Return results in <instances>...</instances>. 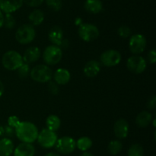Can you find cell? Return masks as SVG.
I'll list each match as a JSON object with an SVG mask.
<instances>
[{"label":"cell","instance_id":"cell-15","mask_svg":"<svg viewBox=\"0 0 156 156\" xmlns=\"http://www.w3.org/2000/svg\"><path fill=\"white\" fill-rule=\"evenodd\" d=\"M13 153L14 156H34L35 149L31 143L22 142L14 149Z\"/></svg>","mask_w":156,"mask_h":156},{"label":"cell","instance_id":"cell-38","mask_svg":"<svg viewBox=\"0 0 156 156\" xmlns=\"http://www.w3.org/2000/svg\"><path fill=\"white\" fill-rule=\"evenodd\" d=\"M4 85H3L2 82L1 80H0V97H1L2 96L3 93H4Z\"/></svg>","mask_w":156,"mask_h":156},{"label":"cell","instance_id":"cell-26","mask_svg":"<svg viewBox=\"0 0 156 156\" xmlns=\"http://www.w3.org/2000/svg\"><path fill=\"white\" fill-rule=\"evenodd\" d=\"M127 154L128 156H143L144 150L143 147L139 144H133L129 147Z\"/></svg>","mask_w":156,"mask_h":156},{"label":"cell","instance_id":"cell-39","mask_svg":"<svg viewBox=\"0 0 156 156\" xmlns=\"http://www.w3.org/2000/svg\"><path fill=\"white\" fill-rule=\"evenodd\" d=\"M80 156H94L91 152H88V151H85V152L82 153Z\"/></svg>","mask_w":156,"mask_h":156},{"label":"cell","instance_id":"cell-5","mask_svg":"<svg viewBox=\"0 0 156 156\" xmlns=\"http://www.w3.org/2000/svg\"><path fill=\"white\" fill-rule=\"evenodd\" d=\"M78 33L83 41L89 42L97 39L100 32L98 28L94 24L90 23H82L79 25Z\"/></svg>","mask_w":156,"mask_h":156},{"label":"cell","instance_id":"cell-37","mask_svg":"<svg viewBox=\"0 0 156 156\" xmlns=\"http://www.w3.org/2000/svg\"><path fill=\"white\" fill-rule=\"evenodd\" d=\"M3 20H4V15H3L2 12L0 10V28L3 26Z\"/></svg>","mask_w":156,"mask_h":156},{"label":"cell","instance_id":"cell-42","mask_svg":"<svg viewBox=\"0 0 156 156\" xmlns=\"http://www.w3.org/2000/svg\"><path fill=\"white\" fill-rule=\"evenodd\" d=\"M76 24H79V25H80V24H82V23H83V22H82V19H81V18H78L77 19H76Z\"/></svg>","mask_w":156,"mask_h":156},{"label":"cell","instance_id":"cell-20","mask_svg":"<svg viewBox=\"0 0 156 156\" xmlns=\"http://www.w3.org/2000/svg\"><path fill=\"white\" fill-rule=\"evenodd\" d=\"M85 9L90 14H98L103 10V3L101 0H86Z\"/></svg>","mask_w":156,"mask_h":156},{"label":"cell","instance_id":"cell-13","mask_svg":"<svg viewBox=\"0 0 156 156\" xmlns=\"http://www.w3.org/2000/svg\"><path fill=\"white\" fill-rule=\"evenodd\" d=\"M114 132L116 137L119 139L126 138L129 133V124L125 119H119L116 121L114 126Z\"/></svg>","mask_w":156,"mask_h":156},{"label":"cell","instance_id":"cell-4","mask_svg":"<svg viewBox=\"0 0 156 156\" xmlns=\"http://www.w3.org/2000/svg\"><path fill=\"white\" fill-rule=\"evenodd\" d=\"M36 36V32L31 24L20 26L15 33V39L21 44H27L33 41Z\"/></svg>","mask_w":156,"mask_h":156},{"label":"cell","instance_id":"cell-16","mask_svg":"<svg viewBox=\"0 0 156 156\" xmlns=\"http://www.w3.org/2000/svg\"><path fill=\"white\" fill-rule=\"evenodd\" d=\"M101 70V64L97 61H89L86 63L83 69L84 73L87 77L93 78L97 76Z\"/></svg>","mask_w":156,"mask_h":156},{"label":"cell","instance_id":"cell-22","mask_svg":"<svg viewBox=\"0 0 156 156\" xmlns=\"http://www.w3.org/2000/svg\"><path fill=\"white\" fill-rule=\"evenodd\" d=\"M28 19L31 23L32 26H38L44 20V13L40 9H35L32 11L28 16Z\"/></svg>","mask_w":156,"mask_h":156},{"label":"cell","instance_id":"cell-31","mask_svg":"<svg viewBox=\"0 0 156 156\" xmlns=\"http://www.w3.org/2000/svg\"><path fill=\"white\" fill-rule=\"evenodd\" d=\"M20 122H21L20 119H18V117H17V116H10V117H9V119H8V125L12 126V128H14L15 129V128L19 125Z\"/></svg>","mask_w":156,"mask_h":156},{"label":"cell","instance_id":"cell-34","mask_svg":"<svg viewBox=\"0 0 156 156\" xmlns=\"http://www.w3.org/2000/svg\"><path fill=\"white\" fill-rule=\"evenodd\" d=\"M15 134V129L10 125H7L4 126V135L8 137H13Z\"/></svg>","mask_w":156,"mask_h":156},{"label":"cell","instance_id":"cell-21","mask_svg":"<svg viewBox=\"0 0 156 156\" xmlns=\"http://www.w3.org/2000/svg\"><path fill=\"white\" fill-rule=\"evenodd\" d=\"M152 121V116L149 112L143 111L137 115L136 123L140 128H146L150 125Z\"/></svg>","mask_w":156,"mask_h":156},{"label":"cell","instance_id":"cell-6","mask_svg":"<svg viewBox=\"0 0 156 156\" xmlns=\"http://www.w3.org/2000/svg\"><path fill=\"white\" fill-rule=\"evenodd\" d=\"M62 51L59 47L56 45H50L44 50L43 54L44 61L47 65H55L61 61Z\"/></svg>","mask_w":156,"mask_h":156},{"label":"cell","instance_id":"cell-30","mask_svg":"<svg viewBox=\"0 0 156 156\" xmlns=\"http://www.w3.org/2000/svg\"><path fill=\"white\" fill-rule=\"evenodd\" d=\"M117 33H118L119 36L121 37V38H127L130 36L132 32H131L130 28L126 25H123L119 28L118 30H117Z\"/></svg>","mask_w":156,"mask_h":156},{"label":"cell","instance_id":"cell-3","mask_svg":"<svg viewBox=\"0 0 156 156\" xmlns=\"http://www.w3.org/2000/svg\"><path fill=\"white\" fill-rule=\"evenodd\" d=\"M30 77L34 81L39 83H47L51 80L53 71L48 66L39 64L35 66L30 71Z\"/></svg>","mask_w":156,"mask_h":156},{"label":"cell","instance_id":"cell-8","mask_svg":"<svg viewBox=\"0 0 156 156\" xmlns=\"http://www.w3.org/2000/svg\"><path fill=\"white\" fill-rule=\"evenodd\" d=\"M38 143L45 148H52L55 145L57 141V135L55 132L51 131L48 128H44L38 133Z\"/></svg>","mask_w":156,"mask_h":156},{"label":"cell","instance_id":"cell-24","mask_svg":"<svg viewBox=\"0 0 156 156\" xmlns=\"http://www.w3.org/2000/svg\"><path fill=\"white\" fill-rule=\"evenodd\" d=\"M92 145V141L87 136H83L78 139L76 142V147L82 151H86Z\"/></svg>","mask_w":156,"mask_h":156},{"label":"cell","instance_id":"cell-27","mask_svg":"<svg viewBox=\"0 0 156 156\" xmlns=\"http://www.w3.org/2000/svg\"><path fill=\"white\" fill-rule=\"evenodd\" d=\"M15 18H14L13 15L10 13L5 14V15L4 16V20H3V25L8 29H12L15 28Z\"/></svg>","mask_w":156,"mask_h":156},{"label":"cell","instance_id":"cell-33","mask_svg":"<svg viewBox=\"0 0 156 156\" xmlns=\"http://www.w3.org/2000/svg\"><path fill=\"white\" fill-rule=\"evenodd\" d=\"M44 2V0H23V2L30 7H38L42 5Z\"/></svg>","mask_w":156,"mask_h":156},{"label":"cell","instance_id":"cell-32","mask_svg":"<svg viewBox=\"0 0 156 156\" xmlns=\"http://www.w3.org/2000/svg\"><path fill=\"white\" fill-rule=\"evenodd\" d=\"M48 87L49 91L50 92V93L53 95H56L59 93V87H58V84H56L53 81H49V84L47 85Z\"/></svg>","mask_w":156,"mask_h":156},{"label":"cell","instance_id":"cell-35","mask_svg":"<svg viewBox=\"0 0 156 156\" xmlns=\"http://www.w3.org/2000/svg\"><path fill=\"white\" fill-rule=\"evenodd\" d=\"M148 60L150 64H155L156 62V51L155 49L150 50L148 54Z\"/></svg>","mask_w":156,"mask_h":156},{"label":"cell","instance_id":"cell-11","mask_svg":"<svg viewBox=\"0 0 156 156\" xmlns=\"http://www.w3.org/2000/svg\"><path fill=\"white\" fill-rule=\"evenodd\" d=\"M101 64L108 67L117 66L121 61V54L117 50H108L103 52L100 57Z\"/></svg>","mask_w":156,"mask_h":156},{"label":"cell","instance_id":"cell-19","mask_svg":"<svg viewBox=\"0 0 156 156\" xmlns=\"http://www.w3.org/2000/svg\"><path fill=\"white\" fill-rule=\"evenodd\" d=\"M14 144L9 138L0 139V156H10L13 153Z\"/></svg>","mask_w":156,"mask_h":156},{"label":"cell","instance_id":"cell-12","mask_svg":"<svg viewBox=\"0 0 156 156\" xmlns=\"http://www.w3.org/2000/svg\"><path fill=\"white\" fill-rule=\"evenodd\" d=\"M23 3V0H0V10L5 14H12L18 10Z\"/></svg>","mask_w":156,"mask_h":156},{"label":"cell","instance_id":"cell-28","mask_svg":"<svg viewBox=\"0 0 156 156\" xmlns=\"http://www.w3.org/2000/svg\"><path fill=\"white\" fill-rule=\"evenodd\" d=\"M46 4L49 9L54 12H59L62 6V0H46Z\"/></svg>","mask_w":156,"mask_h":156},{"label":"cell","instance_id":"cell-23","mask_svg":"<svg viewBox=\"0 0 156 156\" xmlns=\"http://www.w3.org/2000/svg\"><path fill=\"white\" fill-rule=\"evenodd\" d=\"M46 125H47V128L51 131H56L59 128L61 125L60 119L56 115H50L47 118L46 120Z\"/></svg>","mask_w":156,"mask_h":156},{"label":"cell","instance_id":"cell-41","mask_svg":"<svg viewBox=\"0 0 156 156\" xmlns=\"http://www.w3.org/2000/svg\"><path fill=\"white\" fill-rule=\"evenodd\" d=\"M45 156H59V154H57V153H56V152H50V153H48V154H46Z\"/></svg>","mask_w":156,"mask_h":156},{"label":"cell","instance_id":"cell-7","mask_svg":"<svg viewBox=\"0 0 156 156\" xmlns=\"http://www.w3.org/2000/svg\"><path fill=\"white\" fill-rule=\"evenodd\" d=\"M55 148L59 153L63 154H68L74 151L76 148V142L73 138L69 136H63L57 139Z\"/></svg>","mask_w":156,"mask_h":156},{"label":"cell","instance_id":"cell-9","mask_svg":"<svg viewBox=\"0 0 156 156\" xmlns=\"http://www.w3.org/2000/svg\"><path fill=\"white\" fill-rule=\"evenodd\" d=\"M126 66L130 72L136 74H140L145 71L147 63L143 57L136 54L128 58Z\"/></svg>","mask_w":156,"mask_h":156},{"label":"cell","instance_id":"cell-40","mask_svg":"<svg viewBox=\"0 0 156 156\" xmlns=\"http://www.w3.org/2000/svg\"><path fill=\"white\" fill-rule=\"evenodd\" d=\"M4 135V126L0 124V136H2Z\"/></svg>","mask_w":156,"mask_h":156},{"label":"cell","instance_id":"cell-25","mask_svg":"<svg viewBox=\"0 0 156 156\" xmlns=\"http://www.w3.org/2000/svg\"><path fill=\"white\" fill-rule=\"evenodd\" d=\"M123 148V144L119 140H113L109 143L108 147V152L112 155H116L121 151Z\"/></svg>","mask_w":156,"mask_h":156},{"label":"cell","instance_id":"cell-17","mask_svg":"<svg viewBox=\"0 0 156 156\" xmlns=\"http://www.w3.org/2000/svg\"><path fill=\"white\" fill-rule=\"evenodd\" d=\"M48 38L54 45L60 47L63 40V31L59 26H53L49 32Z\"/></svg>","mask_w":156,"mask_h":156},{"label":"cell","instance_id":"cell-2","mask_svg":"<svg viewBox=\"0 0 156 156\" xmlns=\"http://www.w3.org/2000/svg\"><path fill=\"white\" fill-rule=\"evenodd\" d=\"M24 63L22 56L15 50H9L3 54L2 64L3 67L9 70H18Z\"/></svg>","mask_w":156,"mask_h":156},{"label":"cell","instance_id":"cell-18","mask_svg":"<svg viewBox=\"0 0 156 156\" xmlns=\"http://www.w3.org/2000/svg\"><path fill=\"white\" fill-rule=\"evenodd\" d=\"M71 78L69 71L66 69L59 68L55 71L53 74V79H54L55 83L58 85H65L68 84Z\"/></svg>","mask_w":156,"mask_h":156},{"label":"cell","instance_id":"cell-14","mask_svg":"<svg viewBox=\"0 0 156 156\" xmlns=\"http://www.w3.org/2000/svg\"><path fill=\"white\" fill-rule=\"evenodd\" d=\"M41 57V50L37 47H28L23 54V61L26 64H32L39 60Z\"/></svg>","mask_w":156,"mask_h":156},{"label":"cell","instance_id":"cell-29","mask_svg":"<svg viewBox=\"0 0 156 156\" xmlns=\"http://www.w3.org/2000/svg\"><path fill=\"white\" fill-rule=\"evenodd\" d=\"M30 73V67L26 63H23L18 69V75L21 79H25Z\"/></svg>","mask_w":156,"mask_h":156},{"label":"cell","instance_id":"cell-10","mask_svg":"<svg viewBox=\"0 0 156 156\" xmlns=\"http://www.w3.org/2000/svg\"><path fill=\"white\" fill-rule=\"evenodd\" d=\"M147 44L146 38L141 34H136L130 37L129 41V50L134 54H140L145 50Z\"/></svg>","mask_w":156,"mask_h":156},{"label":"cell","instance_id":"cell-1","mask_svg":"<svg viewBox=\"0 0 156 156\" xmlns=\"http://www.w3.org/2000/svg\"><path fill=\"white\" fill-rule=\"evenodd\" d=\"M38 133L37 127L30 122H21L15 128V134L18 139L25 143H32L36 141Z\"/></svg>","mask_w":156,"mask_h":156},{"label":"cell","instance_id":"cell-36","mask_svg":"<svg viewBox=\"0 0 156 156\" xmlns=\"http://www.w3.org/2000/svg\"><path fill=\"white\" fill-rule=\"evenodd\" d=\"M147 106L149 107V109H152V110H154L156 106V97L155 96H152L150 99H149L147 102Z\"/></svg>","mask_w":156,"mask_h":156}]
</instances>
